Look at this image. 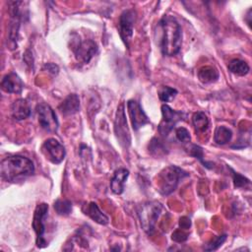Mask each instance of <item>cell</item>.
<instances>
[{
	"label": "cell",
	"mask_w": 252,
	"mask_h": 252,
	"mask_svg": "<svg viewBox=\"0 0 252 252\" xmlns=\"http://www.w3.org/2000/svg\"><path fill=\"white\" fill-rule=\"evenodd\" d=\"M158 41L164 56L176 55L182 44V31L176 19L170 15L163 16L158 24Z\"/></svg>",
	"instance_id": "obj_1"
},
{
	"label": "cell",
	"mask_w": 252,
	"mask_h": 252,
	"mask_svg": "<svg viewBox=\"0 0 252 252\" xmlns=\"http://www.w3.org/2000/svg\"><path fill=\"white\" fill-rule=\"evenodd\" d=\"M33 162L24 156H10L0 163L1 177L9 182H15L33 174Z\"/></svg>",
	"instance_id": "obj_2"
},
{
	"label": "cell",
	"mask_w": 252,
	"mask_h": 252,
	"mask_svg": "<svg viewBox=\"0 0 252 252\" xmlns=\"http://www.w3.org/2000/svg\"><path fill=\"white\" fill-rule=\"evenodd\" d=\"M163 211V206L158 201L146 202L138 206L137 215L143 230L151 235L155 231L156 223Z\"/></svg>",
	"instance_id": "obj_3"
},
{
	"label": "cell",
	"mask_w": 252,
	"mask_h": 252,
	"mask_svg": "<svg viewBox=\"0 0 252 252\" xmlns=\"http://www.w3.org/2000/svg\"><path fill=\"white\" fill-rule=\"evenodd\" d=\"M189 174L176 165H168L162 169L158 177V190L161 195L171 194L178 186L180 180Z\"/></svg>",
	"instance_id": "obj_4"
},
{
	"label": "cell",
	"mask_w": 252,
	"mask_h": 252,
	"mask_svg": "<svg viewBox=\"0 0 252 252\" xmlns=\"http://www.w3.org/2000/svg\"><path fill=\"white\" fill-rule=\"evenodd\" d=\"M48 213V205L45 203H40L36 206L33 214L32 228L35 232L36 239L35 243L38 248H43L47 245V241L44 238L45 233V220Z\"/></svg>",
	"instance_id": "obj_5"
},
{
	"label": "cell",
	"mask_w": 252,
	"mask_h": 252,
	"mask_svg": "<svg viewBox=\"0 0 252 252\" xmlns=\"http://www.w3.org/2000/svg\"><path fill=\"white\" fill-rule=\"evenodd\" d=\"M161 121L158 127L159 134L163 137L167 136L170 131L175 127V125L179 122L184 120L186 114L180 110H174L167 104L161 105Z\"/></svg>",
	"instance_id": "obj_6"
},
{
	"label": "cell",
	"mask_w": 252,
	"mask_h": 252,
	"mask_svg": "<svg viewBox=\"0 0 252 252\" xmlns=\"http://www.w3.org/2000/svg\"><path fill=\"white\" fill-rule=\"evenodd\" d=\"M114 133L119 144L124 148L127 149L131 144V136L127 125L126 115H125V107L124 103L121 102L118 105L116 116L114 120Z\"/></svg>",
	"instance_id": "obj_7"
},
{
	"label": "cell",
	"mask_w": 252,
	"mask_h": 252,
	"mask_svg": "<svg viewBox=\"0 0 252 252\" xmlns=\"http://www.w3.org/2000/svg\"><path fill=\"white\" fill-rule=\"evenodd\" d=\"M36 113L38 118V123L47 132L54 133L57 131L59 123L54 110L49 104L45 102H40L36 105Z\"/></svg>",
	"instance_id": "obj_8"
},
{
	"label": "cell",
	"mask_w": 252,
	"mask_h": 252,
	"mask_svg": "<svg viewBox=\"0 0 252 252\" xmlns=\"http://www.w3.org/2000/svg\"><path fill=\"white\" fill-rule=\"evenodd\" d=\"M136 18H137V14L134 9L124 10L119 17V22H118L119 34L127 47L129 46V42L133 35V29L136 22Z\"/></svg>",
	"instance_id": "obj_9"
},
{
	"label": "cell",
	"mask_w": 252,
	"mask_h": 252,
	"mask_svg": "<svg viewBox=\"0 0 252 252\" xmlns=\"http://www.w3.org/2000/svg\"><path fill=\"white\" fill-rule=\"evenodd\" d=\"M41 153L46 159L54 164L62 162L66 155L64 146L54 138H49L43 142L41 146Z\"/></svg>",
	"instance_id": "obj_10"
},
{
	"label": "cell",
	"mask_w": 252,
	"mask_h": 252,
	"mask_svg": "<svg viewBox=\"0 0 252 252\" xmlns=\"http://www.w3.org/2000/svg\"><path fill=\"white\" fill-rule=\"evenodd\" d=\"M128 113L131 119L132 127L135 131L139 130L144 125L150 123V119L143 110L141 104L135 99H129L127 101Z\"/></svg>",
	"instance_id": "obj_11"
},
{
	"label": "cell",
	"mask_w": 252,
	"mask_h": 252,
	"mask_svg": "<svg viewBox=\"0 0 252 252\" xmlns=\"http://www.w3.org/2000/svg\"><path fill=\"white\" fill-rule=\"evenodd\" d=\"M97 49L96 43L92 39H86L84 41L79 40V43L74 48V53L78 61L87 64L96 54Z\"/></svg>",
	"instance_id": "obj_12"
},
{
	"label": "cell",
	"mask_w": 252,
	"mask_h": 252,
	"mask_svg": "<svg viewBox=\"0 0 252 252\" xmlns=\"http://www.w3.org/2000/svg\"><path fill=\"white\" fill-rule=\"evenodd\" d=\"M24 86V82L15 72L5 75L1 82V89L9 94H21Z\"/></svg>",
	"instance_id": "obj_13"
},
{
	"label": "cell",
	"mask_w": 252,
	"mask_h": 252,
	"mask_svg": "<svg viewBox=\"0 0 252 252\" xmlns=\"http://www.w3.org/2000/svg\"><path fill=\"white\" fill-rule=\"evenodd\" d=\"M83 212L85 215H87L89 218H91L94 221H95L99 224L105 225L109 221L108 217L100 211V209L94 202H90V203L84 205Z\"/></svg>",
	"instance_id": "obj_14"
},
{
	"label": "cell",
	"mask_w": 252,
	"mask_h": 252,
	"mask_svg": "<svg viewBox=\"0 0 252 252\" xmlns=\"http://www.w3.org/2000/svg\"><path fill=\"white\" fill-rule=\"evenodd\" d=\"M32 113L31 106L27 99L18 98L11 105V114L16 120H24L28 118Z\"/></svg>",
	"instance_id": "obj_15"
},
{
	"label": "cell",
	"mask_w": 252,
	"mask_h": 252,
	"mask_svg": "<svg viewBox=\"0 0 252 252\" xmlns=\"http://www.w3.org/2000/svg\"><path fill=\"white\" fill-rule=\"evenodd\" d=\"M129 176V170L126 168H118L110 179V189L114 194L120 195L124 191V184Z\"/></svg>",
	"instance_id": "obj_16"
},
{
	"label": "cell",
	"mask_w": 252,
	"mask_h": 252,
	"mask_svg": "<svg viewBox=\"0 0 252 252\" xmlns=\"http://www.w3.org/2000/svg\"><path fill=\"white\" fill-rule=\"evenodd\" d=\"M58 109L63 115H72L80 109V99L75 94H69L58 106Z\"/></svg>",
	"instance_id": "obj_17"
},
{
	"label": "cell",
	"mask_w": 252,
	"mask_h": 252,
	"mask_svg": "<svg viewBox=\"0 0 252 252\" xmlns=\"http://www.w3.org/2000/svg\"><path fill=\"white\" fill-rule=\"evenodd\" d=\"M192 123H193V126L195 128L196 133L206 132L209 128V125H210L208 116L202 111H197L193 114Z\"/></svg>",
	"instance_id": "obj_18"
},
{
	"label": "cell",
	"mask_w": 252,
	"mask_h": 252,
	"mask_svg": "<svg viewBox=\"0 0 252 252\" xmlns=\"http://www.w3.org/2000/svg\"><path fill=\"white\" fill-rule=\"evenodd\" d=\"M227 68L232 74L237 76H245L246 74H248L250 70L249 65L245 61L238 58L230 60L227 65Z\"/></svg>",
	"instance_id": "obj_19"
},
{
	"label": "cell",
	"mask_w": 252,
	"mask_h": 252,
	"mask_svg": "<svg viewBox=\"0 0 252 252\" xmlns=\"http://www.w3.org/2000/svg\"><path fill=\"white\" fill-rule=\"evenodd\" d=\"M219 72L215 68L210 66L203 67L198 72V78L204 84L216 82L219 79Z\"/></svg>",
	"instance_id": "obj_20"
},
{
	"label": "cell",
	"mask_w": 252,
	"mask_h": 252,
	"mask_svg": "<svg viewBox=\"0 0 252 252\" xmlns=\"http://www.w3.org/2000/svg\"><path fill=\"white\" fill-rule=\"evenodd\" d=\"M232 137V131L225 126H218L215 134L214 140L218 145H225L227 144Z\"/></svg>",
	"instance_id": "obj_21"
},
{
	"label": "cell",
	"mask_w": 252,
	"mask_h": 252,
	"mask_svg": "<svg viewBox=\"0 0 252 252\" xmlns=\"http://www.w3.org/2000/svg\"><path fill=\"white\" fill-rule=\"evenodd\" d=\"M149 152L154 157H161L167 154V149L159 139L153 138L149 144Z\"/></svg>",
	"instance_id": "obj_22"
},
{
	"label": "cell",
	"mask_w": 252,
	"mask_h": 252,
	"mask_svg": "<svg viewBox=\"0 0 252 252\" xmlns=\"http://www.w3.org/2000/svg\"><path fill=\"white\" fill-rule=\"evenodd\" d=\"M185 149L187 150V152H188V154H189L190 156H192V157L198 158V159L203 163V165H204L205 167H207V168H212V167H213V163H212V162H207V161L203 158V156H204V154H203V149H202L200 146L194 145V144H190V143H189V146L186 147Z\"/></svg>",
	"instance_id": "obj_23"
},
{
	"label": "cell",
	"mask_w": 252,
	"mask_h": 252,
	"mask_svg": "<svg viewBox=\"0 0 252 252\" xmlns=\"http://www.w3.org/2000/svg\"><path fill=\"white\" fill-rule=\"evenodd\" d=\"M55 212L60 216H68L72 212V203L66 199H57L53 203Z\"/></svg>",
	"instance_id": "obj_24"
},
{
	"label": "cell",
	"mask_w": 252,
	"mask_h": 252,
	"mask_svg": "<svg viewBox=\"0 0 252 252\" xmlns=\"http://www.w3.org/2000/svg\"><path fill=\"white\" fill-rule=\"evenodd\" d=\"M177 90L168 86H161L158 91V97L161 101L163 102H169L171 101L177 94Z\"/></svg>",
	"instance_id": "obj_25"
},
{
	"label": "cell",
	"mask_w": 252,
	"mask_h": 252,
	"mask_svg": "<svg viewBox=\"0 0 252 252\" xmlns=\"http://www.w3.org/2000/svg\"><path fill=\"white\" fill-rule=\"evenodd\" d=\"M226 234H221V235H219L217 237H215L209 244H207L206 246H204V249L206 251H214V250H217L219 247H220L224 241L226 240Z\"/></svg>",
	"instance_id": "obj_26"
},
{
	"label": "cell",
	"mask_w": 252,
	"mask_h": 252,
	"mask_svg": "<svg viewBox=\"0 0 252 252\" xmlns=\"http://www.w3.org/2000/svg\"><path fill=\"white\" fill-rule=\"evenodd\" d=\"M231 172H232V178H233V183H234V187L235 188H241V187H245V186H249L250 185V180L247 179L245 176L241 175L238 172L233 171L230 168Z\"/></svg>",
	"instance_id": "obj_27"
},
{
	"label": "cell",
	"mask_w": 252,
	"mask_h": 252,
	"mask_svg": "<svg viewBox=\"0 0 252 252\" xmlns=\"http://www.w3.org/2000/svg\"><path fill=\"white\" fill-rule=\"evenodd\" d=\"M175 135H176V138L179 142L181 143H184V144H189L191 142V136H190V133L189 131L184 128V127H179L176 129L175 131Z\"/></svg>",
	"instance_id": "obj_28"
},
{
	"label": "cell",
	"mask_w": 252,
	"mask_h": 252,
	"mask_svg": "<svg viewBox=\"0 0 252 252\" xmlns=\"http://www.w3.org/2000/svg\"><path fill=\"white\" fill-rule=\"evenodd\" d=\"M187 238H188V234L183 232V231H181V230H176L171 235V239L173 241H175V242H183Z\"/></svg>",
	"instance_id": "obj_29"
},
{
	"label": "cell",
	"mask_w": 252,
	"mask_h": 252,
	"mask_svg": "<svg viewBox=\"0 0 252 252\" xmlns=\"http://www.w3.org/2000/svg\"><path fill=\"white\" fill-rule=\"evenodd\" d=\"M44 69H46L49 73H52L53 75H56L59 71V68L54 63H47L44 65Z\"/></svg>",
	"instance_id": "obj_30"
},
{
	"label": "cell",
	"mask_w": 252,
	"mask_h": 252,
	"mask_svg": "<svg viewBox=\"0 0 252 252\" xmlns=\"http://www.w3.org/2000/svg\"><path fill=\"white\" fill-rule=\"evenodd\" d=\"M179 225H180V228L187 229V228L190 227L191 221H190V220L187 217H182L180 219V220H179Z\"/></svg>",
	"instance_id": "obj_31"
}]
</instances>
